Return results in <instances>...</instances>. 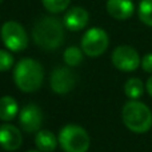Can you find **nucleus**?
<instances>
[{
    "instance_id": "nucleus-22",
    "label": "nucleus",
    "mask_w": 152,
    "mask_h": 152,
    "mask_svg": "<svg viewBox=\"0 0 152 152\" xmlns=\"http://www.w3.org/2000/svg\"><path fill=\"white\" fill-rule=\"evenodd\" d=\"M27 152H42V151H39V150H29V151H27Z\"/></svg>"
},
{
    "instance_id": "nucleus-15",
    "label": "nucleus",
    "mask_w": 152,
    "mask_h": 152,
    "mask_svg": "<svg viewBox=\"0 0 152 152\" xmlns=\"http://www.w3.org/2000/svg\"><path fill=\"white\" fill-rule=\"evenodd\" d=\"M144 84L139 77H131L124 84V94L129 100H137L144 94Z\"/></svg>"
},
{
    "instance_id": "nucleus-5",
    "label": "nucleus",
    "mask_w": 152,
    "mask_h": 152,
    "mask_svg": "<svg viewBox=\"0 0 152 152\" xmlns=\"http://www.w3.org/2000/svg\"><path fill=\"white\" fill-rule=\"evenodd\" d=\"M0 36L5 48L11 52L24 51L28 45V35L24 27L15 20H8L1 26Z\"/></svg>"
},
{
    "instance_id": "nucleus-20",
    "label": "nucleus",
    "mask_w": 152,
    "mask_h": 152,
    "mask_svg": "<svg viewBox=\"0 0 152 152\" xmlns=\"http://www.w3.org/2000/svg\"><path fill=\"white\" fill-rule=\"evenodd\" d=\"M142 68L144 72L152 75V52L145 53L142 58Z\"/></svg>"
},
{
    "instance_id": "nucleus-7",
    "label": "nucleus",
    "mask_w": 152,
    "mask_h": 152,
    "mask_svg": "<svg viewBox=\"0 0 152 152\" xmlns=\"http://www.w3.org/2000/svg\"><path fill=\"white\" fill-rule=\"evenodd\" d=\"M113 67L121 72H134L142 66L140 55L131 45H119L111 55Z\"/></svg>"
},
{
    "instance_id": "nucleus-12",
    "label": "nucleus",
    "mask_w": 152,
    "mask_h": 152,
    "mask_svg": "<svg viewBox=\"0 0 152 152\" xmlns=\"http://www.w3.org/2000/svg\"><path fill=\"white\" fill-rule=\"evenodd\" d=\"M107 12L115 20H127L135 12V4L132 0H107Z\"/></svg>"
},
{
    "instance_id": "nucleus-1",
    "label": "nucleus",
    "mask_w": 152,
    "mask_h": 152,
    "mask_svg": "<svg viewBox=\"0 0 152 152\" xmlns=\"http://www.w3.org/2000/svg\"><path fill=\"white\" fill-rule=\"evenodd\" d=\"M64 24L58 18L44 16L35 23L32 39L37 47L45 51L58 50L64 42Z\"/></svg>"
},
{
    "instance_id": "nucleus-14",
    "label": "nucleus",
    "mask_w": 152,
    "mask_h": 152,
    "mask_svg": "<svg viewBox=\"0 0 152 152\" xmlns=\"http://www.w3.org/2000/svg\"><path fill=\"white\" fill-rule=\"evenodd\" d=\"M18 115L19 105L15 97L8 96V95L0 97V120L8 123V121L13 120Z\"/></svg>"
},
{
    "instance_id": "nucleus-4",
    "label": "nucleus",
    "mask_w": 152,
    "mask_h": 152,
    "mask_svg": "<svg viewBox=\"0 0 152 152\" xmlns=\"http://www.w3.org/2000/svg\"><path fill=\"white\" fill-rule=\"evenodd\" d=\"M58 140L64 152H87L91 144L88 132L76 124L64 126L59 131Z\"/></svg>"
},
{
    "instance_id": "nucleus-13",
    "label": "nucleus",
    "mask_w": 152,
    "mask_h": 152,
    "mask_svg": "<svg viewBox=\"0 0 152 152\" xmlns=\"http://www.w3.org/2000/svg\"><path fill=\"white\" fill-rule=\"evenodd\" d=\"M59 140L55 135L48 129H40L35 135V145L42 152H52L56 150Z\"/></svg>"
},
{
    "instance_id": "nucleus-19",
    "label": "nucleus",
    "mask_w": 152,
    "mask_h": 152,
    "mask_svg": "<svg viewBox=\"0 0 152 152\" xmlns=\"http://www.w3.org/2000/svg\"><path fill=\"white\" fill-rule=\"evenodd\" d=\"M13 56L11 51L8 50H0V72H5L12 68L13 66Z\"/></svg>"
},
{
    "instance_id": "nucleus-6",
    "label": "nucleus",
    "mask_w": 152,
    "mask_h": 152,
    "mask_svg": "<svg viewBox=\"0 0 152 152\" xmlns=\"http://www.w3.org/2000/svg\"><path fill=\"white\" fill-rule=\"evenodd\" d=\"M108 44L110 37L107 32L99 27H92L84 32L80 42V48L83 50L84 55L89 58H97L107 51Z\"/></svg>"
},
{
    "instance_id": "nucleus-11",
    "label": "nucleus",
    "mask_w": 152,
    "mask_h": 152,
    "mask_svg": "<svg viewBox=\"0 0 152 152\" xmlns=\"http://www.w3.org/2000/svg\"><path fill=\"white\" fill-rule=\"evenodd\" d=\"M88 20H89V15L86 8L72 7L64 15L63 24L69 31L77 32V31H81L83 28H86V26L88 24Z\"/></svg>"
},
{
    "instance_id": "nucleus-9",
    "label": "nucleus",
    "mask_w": 152,
    "mask_h": 152,
    "mask_svg": "<svg viewBox=\"0 0 152 152\" xmlns=\"http://www.w3.org/2000/svg\"><path fill=\"white\" fill-rule=\"evenodd\" d=\"M43 123V112L39 105L29 103L26 104L19 111V124L21 129L28 134L40 131V127Z\"/></svg>"
},
{
    "instance_id": "nucleus-23",
    "label": "nucleus",
    "mask_w": 152,
    "mask_h": 152,
    "mask_svg": "<svg viewBox=\"0 0 152 152\" xmlns=\"http://www.w3.org/2000/svg\"><path fill=\"white\" fill-rule=\"evenodd\" d=\"M1 1H3V0H0V3H1Z\"/></svg>"
},
{
    "instance_id": "nucleus-16",
    "label": "nucleus",
    "mask_w": 152,
    "mask_h": 152,
    "mask_svg": "<svg viewBox=\"0 0 152 152\" xmlns=\"http://www.w3.org/2000/svg\"><path fill=\"white\" fill-rule=\"evenodd\" d=\"M83 50L79 47H68L63 53V60L68 67H77L83 61Z\"/></svg>"
},
{
    "instance_id": "nucleus-3",
    "label": "nucleus",
    "mask_w": 152,
    "mask_h": 152,
    "mask_svg": "<svg viewBox=\"0 0 152 152\" xmlns=\"http://www.w3.org/2000/svg\"><path fill=\"white\" fill-rule=\"evenodd\" d=\"M121 120L134 134H145L152 127V111L140 100H128L121 108Z\"/></svg>"
},
{
    "instance_id": "nucleus-2",
    "label": "nucleus",
    "mask_w": 152,
    "mask_h": 152,
    "mask_svg": "<svg viewBox=\"0 0 152 152\" xmlns=\"http://www.w3.org/2000/svg\"><path fill=\"white\" fill-rule=\"evenodd\" d=\"M44 71L43 66L37 60L31 58H24L16 63L13 68V81L15 86L26 94L36 92L42 87Z\"/></svg>"
},
{
    "instance_id": "nucleus-18",
    "label": "nucleus",
    "mask_w": 152,
    "mask_h": 152,
    "mask_svg": "<svg viewBox=\"0 0 152 152\" xmlns=\"http://www.w3.org/2000/svg\"><path fill=\"white\" fill-rule=\"evenodd\" d=\"M44 8L51 13H60L68 8L71 0H42Z\"/></svg>"
},
{
    "instance_id": "nucleus-10",
    "label": "nucleus",
    "mask_w": 152,
    "mask_h": 152,
    "mask_svg": "<svg viewBox=\"0 0 152 152\" xmlns=\"http://www.w3.org/2000/svg\"><path fill=\"white\" fill-rule=\"evenodd\" d=\"M23 136L20 129L11 123H3L0 126V147L5 151L13 152L21 147Z\"/></svg>"
},
{
    "instance_id": "nucleus-21",
    "label": "nucleus",
    "mask_w": 152,
    "mask_h": 152,
    "mask_svg": "<svg viewBox=\"0 0 152 152\" xmlns=\"http://www.w3.org/2000/svg\"><path fill=\"white\" fill-rule=\"evenodd\" d=\"M145 89H147V92H148V95L152 97V75L148 77V80H147V83H145Z\"/></svg>"
},
{
    "instance_id": "nucleus-8",
    "label": "nucleus",
    "mask_w": 152,
    "mask_h": 152,
    "mask_svg": "<svg viewBox=\"0 0 152 152\" xmlns=\"http://www.w3.org/2000/svg\"><path fill=\"white\" fill-rule=\"evenodd\" d=\"M77 76L69 67H56L50 76V86L55 94L66 95L75 88Z\"/></svg>"
},
{
    "instance_id": "nucleus-17",
    "label": "nucleus",
    "mask_w": 152,
    "mask_h": 152,
    "mask_svg": "<svg viewBox=\"0 0 152 152\" xmlns=\"http://www.w3.org/2000/svg\"><path fill=\"white\" fill-rule=\"evenodd\" d=\"M137 15L143 24L152 27V0H142L139 3Z\"/></svg>"
}]
</instances>
